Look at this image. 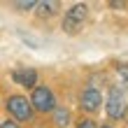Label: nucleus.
I'll return each mask as SVG.
<instances>
[{"label":"nucleus","instance_id":"obj_1","mask_svg":"<svg viewBox=\"0 0 128 128\" xmlns=\"http://www.w3.org/2000/svg\"><path fill=\"white\" fill-rule=\"evenodd\" d=\"M5 112L16 124H28V121L35 119V110H33L30 100L21 93H12V96L5 98Z\"/></svg>","mask_w":128,"mask_h":128},{"label":"nucleus","instance_id":"obj_2","mask_svg":"<svg viewBox=\"0 0 128 128\" xmlns=\"http://www.w3.org/2000/svg\"><path fill=\"white\" fill-rule=\"evenodd\" d=\"M86 19H88V5L86 2H74V5H70L65 10V14H63V21H61L63 33L77 35L82 28H84Z\"/></svg>","mask_w":128,"mask_h":128},{"label":"nucleus","instance_id":"obj_3","mask_svg":"<svg viewBox=\"0 0 128 128\" xmlns=\"http://www.w3.org/2000/svg\"><path fill=\"white\" fill-rule=\"evenodd\" d=\"M28 100H30L33 110L40 112V114H51V112L58 107L56 96H54V91H51V86H47V84H37L30 91V98H28Z\"/></svg>","mask_w":128,"mask_h":128},{"label":"nucleus","instance_id":"obj_4","mask_svg":"<svg viewBox=\"0 0 128 128\" xmlns=\"http://www.w3.org/2000/svg\"><path fill=\"white\" fill-rule=\"evenodd\" d=\"M126 112V98L121 86H110L107 98H105V114L110 121H121Z\"/></svg>","mask_w":128,"mask_h":128},{"label":"nucleus","instance_id":"obj_5","mask_svg":"<svg viewBox=\"0 0 128 128\" xmlns=\"http://www.w3.org/2000/svg\"><path fill=\"white\" fill-rule=\"evenodd\" d=\"M102 107V93H100V88H96V86H84L82 88V93H79V110L82 112H86V114H96V112H100Z\"/></svg>","mask_w":128,"mask_h":128},{"label":"nucleus","instance_id":"obj_6","mask_svg":"<svg viewBox=\"0 0 128 128\" xmlns=\"http://www.w3.org/2000/svg\"><path fill=\"white\" fill-rule=\"evenodd\" d=\"M12 79L16 82V84L21 88H33L37 86V70H33V68H19V70L12 72Z\"/></svg>","mask_w":128,"mask_h":128},{"label":"nucleus","instance_id":"obj_7","mask_svg":"<svg viewBox=\"0 0 128 128\" xmlns=\"http://www.w3.org/2000/svg\"><path fill=\"white\" fill-rule=\"evenodd\" d=\"M33 12L40 19H51V16H56L61 12V2H56V0H42V2H35Z\"/></svg>","mask_w":128,"mask_h":128},{"label":"nucleus","instance_id":"obj_8","mask_svg":"<svg viewBox=\"0 0 128 128\" xmlns=\"http://www.w3.org/2000/svg\"><path fill=\"white\" fill-rule=\"evenodd\" d=\"M51 116H54V126L56 128H68V124H70V110L68 107H56L51 112Z\"/></svg>","mask_w":128,"mask_h":128},{"label":"nucleus","instance_id":"obj_9","mask_svg":"<svg viewBox=\"0 0 128 128\" xmlns=\"http://www.w3.org/2000/svg\"><path fill=\"white\" fill-rule=\"evenodd\" d=\"M74 128H98V124L93 121L91 116H82V119H77V124H74Z\"/></svg>","mask_w":128,"mask_h":128},{"label":"nucleus","instance_id":"obj_10","mask_svg":"<svg viewBox=\"0 0 128 128\" xmlns=\"http://www.w3.org/2000/svg\"><path fill=\"white\" fill-rule=\"evenodd\" d=\"M12 7L19 10V12H33L35 10V2H33V0H28V2H14Z\"/></svg>","mask_w":128,"mask_h":128},{"label":"nucleus","instance_id":"obj_11","mask_svg":"<svg viewBox=\"0 0 128 128\" xmlns=\"http://www.w3.org/2000/svg\"><path fill=\"white\" fill-rule=\"evenodd\" d=\"M0 128H21V124L12 121V119L7 116V119H2V121H0Z\"/></svg>","mask_w":128,"mask_h":128},{"label":"nucleus","instance_id":"obj_12","mask_svg":"<svg viewBox=\"0 0 128 128\" xmlns=\"http://www.w3.org/2000/svg\"><path fill=\"white\" fill-rule=\"evenodd\" d=\"M119 74H121V77L128 82V65H119Z\"/></svg>","mask_w":128,"mask_h":128},{"label":"nucleus","instance_id":"obj_13","mask_svg":"<svg viewBox=\"0 0 128 128\" xmlns=\"http://www.w3.org/2000/svg\"><path fill=\"white\" fill-rule=\"evenodd\" d=\"M110 7H114V10H121V7H126V2H110Z\"/></svg>","mask_w":128,"mask_h":128},{"label":"nucleus","instance_id":"obj_14","mask_svg":"<svg viewBox=\"0 0 128 128\" xmlns=\"http://www.w3.org/2000/svg\"><path fill=\"white\" fill-rule=\"evenodd\" d=\"M98 128H114V126H112L110 121H105V124H100V126H98Z\"/></svg>","mask_w":128,"mask_h":128},{"label":"nucleus","instance_id":"obj_15","mask_svg":"<svg viewBox=\"0 0 128 128\" xmlns=\"http://www.w3.org/2000/svg\"><path fill=\"white\" fill-rule=\"evenodd\" d=\"M124 119H126V124H128V102H126V112H124Z\"/></svg>","mask_w":128,"mask_h":128},{"label":"nucleus","instance_id":"obj_16","mask_svg":"<svg viewBox=\"0 0 128 128\" xmlns=\"http://www.w3.org/2000/svg\"><path fill=\"white\" fill-rule=\"evenodd\" d=\"M37 128H44V126H37Z\"/></svg>","mask_w":128,"mask_h":128}]
</instances>
